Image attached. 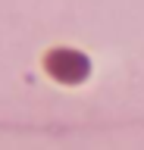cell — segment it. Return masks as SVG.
<instances>
[{
    "instance_id": "1",
    "label": "cell",
    "mask_w": 144,
    "mask_h": 150,
    "mask_svg": "<svg viewBox=\"0 0 144 150\" xmlns=\"http://www.w3.org/2000/svg\"><path fill=\"white\" fill-rule=\"evenodd\" d=\"M44 72L57 84H82L91 75V59L75 47H53L44 56Z\"/></svg>"
}]
</instances>
